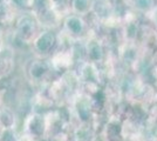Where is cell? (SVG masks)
I'll return each instance as SVG.
<instances>
[]
</instances>
